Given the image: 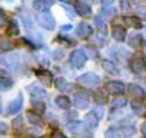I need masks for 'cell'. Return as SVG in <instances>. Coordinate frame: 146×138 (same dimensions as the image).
<instances>
[{
	"label": "cell",
	"mask_w": 146,
	"mask_h": 138,
	"mask_svg": "<svg viewBox=\"0 0 146 138\" xmlns=\"http://www.w3.org/2000/svg\"><path fill=\"white\" fill-rule=\"evenodd\" d=\"M36 20H37V23L43 27V29H46V30H54L55 29V20H54V17L50 14L48 11H40L37 16H36Z\"/></svg>",
	"instance_id": "cell-1"
},
{
	"label": "cell",
	"mask_w": 146,
	"mask_h": 138,
	"mask_svg": "<svg viewBox=\"0 0 146 138\" xmlns=\"http://www.w3.org/2000/svg\"><path fill=\"white\" fill-rule=\"evenodd\" d=\"M21 63V57L19 53H1L0 54V64L6 67H16Z\"/></svg>",
	"instance_id": "cell-2"
},
{
	"label": "cell",
	"mask_w": 146,
	"mask_h": 138,
	"mask_svg": "<svg viewBox=\"0 0 146 138\" xmlns=\"http://www.w3.org/2000/svg\"><path fill=\"white\" fill-rule=\"evenodd\" d=\"M99 81H101V78L95 73H85L77 78V83L82 87H94V86L99 84Z\"/></svg>",
	"instance_id": "cell-3"
},
{
	"label": "cell",
	"mask_w": 146,
	"mask_h": 138,
	"mask_svg": "<svg viewBox=\"0 0 146 138\" xmlns=\"http://www.w3.org/2000/svg\"><path fill=\"white\" fill-rule=\"evenodd\" d=\"M87 60H88V56L85 54L84 50H75V51H72V54L70 57V61L75 68H82L85 66Z\"/></svg>",
	"instance_id": "cell-4"
},
{
	"label": "cell",
	"mask_w": 146,
	"mask_h": 138,
	"mask_svg": "<svg viewBox=\"0 0 146 138\" xmlns=\"http://www.w3.org/2000/svg\"><path fill=\"white\" fill-rule=\"evenodd\" d=\"M67 128H68V131H71L75 135H91L90 133H87V131H91V130L87 127L85 121L84 123H81V121H72L71 124L67 125Z\"/></svg>",
	"instance_id": "cell-5"
},
{
	"label": "cell",
	"mask_w": 146,
	"mask_h": 138,
	"mask_svg": "<svg viewBox=\"0 0 146 138\" xmlns=\"http://www.w3.org/2000/svg\"><path fill=\"white\" fill-rule=\"evenodd\" d=\"M21 108H23V94L19 92V95H17L13 101H10V104L7 105L6 115H13V114L19 113Z\"/></svg>",
	"instance_id": "cell-6"
},
{
	"label": "cell",
	"mask_w": 146,
	"mask_h": 138,
	"mask_svg": "<svg viewBox=\"0 0 146 138\" xmlns=\"http://www.w3.org/2000/svg\"><path fill=\"white\" fill-rule=\"evenodd\" d=\"M74 104L77 108L80 110H85L90 107V97L88 94H82V92H77L75 98H74Z\"/></svg>",
	"instance_id": "cell-7"
},
{
	"label": "cell",
	"mask_w": 146,
	"mask_h": 138,
	"mask_svg": "<svg viewBox=\"0 0 146 138\" xmlns=\"http://www.w3.org/2000/svg\"><path fill=\"white\" fill-rule=\"evenodd\" d=\"M75 33H77V36L81 37V39H88V37L92 34V27H91L88 23L82 21V23H80V24L77 26Z\"/></svg>",
	"instance_id": "cell-8"
},
{
	"label": "cell",
	"mask_w": 146,
	"mask_h": 138,
	"mask_svg": "<svg viewBox=\"0 0 146 138\" xmlns=\"http://www.w3.org/2000/svg\"><path fill=\"white\" fill-rule=\"evenodd\" d=\"M106 88H108V91L111 92V94H115V95H119V94H122V92L125 91V84L122 83V81H109L108 84H106Z\"/></svg>",
	"instance_id": "cell-9"
},
{
	"label": "cell",
	"mask_w": 146,
	"mask_h": 138,
	"mask_svg": "<svg viewBox=\"0 0 146 138\" xmlns=\"http://www.w3.org/2000/svg\"><path fill=\"white\" fill-rule=\"evenodd\" d=\"M36 76L40 78V81L44 84V86H51L52 83V74L50 73L48 70H44V68H40V70H36Z\"/></svg>",
	"instance_id": "cell-10"
},
{
	"label": "cell",
	"mask_w": 146,
	"mask_h": 138,
	"mask_svg": "<svg viewBox=\"0 0 146 138\" xmlns=\"http://www.w3.org/2000/svg\"><path fill=\"white\" fill-rule=\"evenodd\" d=\"M51 6H54V0H34L33 1V9L37 11H48Z\"/></svg>",
	"instance_id": "cell-11"
},
{
	"label": "cell",
	"mask_w": 146,
	"mask_h": 138,
	"mask_svg": "<svg viewBox=\"0 0 146 138\" xmlns=\"http://www.w3.org/2000/svg\"><path fill=\"white\" fill-rule=\"evenodd\" d=\"M129 66H131V70H132L133 73L139 74V73H142V70H143V67H145V61H143V58H142V57L135 56V57L131 60Z\"/></svg>",
	"instance_id": "cell-12"
},
{
	"label": "cell",
	"mask_w": 146,
	"mask_h": 138,
	"mask_svg": "<svg viewBox=\"0 0 146 138\" xmlns=\"http://www.w3.org/2000/svg\"><path fill=\"white\" fill-rule=\"evenodd\" d=\"M99 117H98L97 114L92 111V113H88L87 115H85V118H84V121H85V124H87V127L92 131L94 128H97L98 124H99Z\"/></svg>",
	"instance_id": "cell-13"
},
{
	"label": "cell",
	"mask_w": 146,
	"mask_h": 138,
	"mask_svg": "<svg viewBox=\"0 0 146 138\" xmlns=\"http://www.w3.org/2000/svg\"><path fill=\"white\" fill-rule=\"evenodd\" d=\"M142 40H143V37H142L141 33H132V34L128 36V44L135 50H138L142 46Z\"/></svg>",
	"instance_id": "cell-14"
},
{
	"label": "cell",
	"mask_w": 146,
	"mask_h": 138,
	"mask_svg": "<svg viewBox=\"0 0 146 138\" xmlns=\"http://www.w3.org/2000/svg\"><path fill=\"white\" fill-rule=\"evenodd\" d=\"M128 94L136 100H142L145 97V91L142 90V87H139L136 84H128Z\"/></svg>",
	"instance_id": "cell-15"
},
{
	"label": "cell",
	"mask_w": 146,
	"mask_h": 138,
	"mask_svg": "<svg viewBox=\"0 0 146 138\" xmlns=\"http://www.w3.org/2000/svg\"><path fill=\"white\" fill-rule=\"evenodd\" d=\"M27 91L30 92L33 97H37V98H46L47 97V92L44 88H41L40 86H37V84H31V86H29L27 87Z\"/></svg>",
	"instance_id": "cell-16"
},
{
	"label": "cell",
	"mask_w": 146,
	"mask_h": 138,
	"mask_svg": "<svg viewBox=\"0 0 146 138\" xmlns=\"http://www.w3.org/2000/svg\"><path fill=\"white\" fill-rule=\"evenodd\" d=\"M122 20H123V23H125L128 27L142 29V23H141V20H139L138 17H135V16H125V17H122Z\"/></svg>",
	"instance_id": "cell-17"
},
{
	"label": "cell",
	"mask_w": 146,
	"mask_h": 138,
	"mask_svg": "<svg viewBox=\"0 0 146 138\" xmlns=\"http://www.w3.org/2000/svg\"><path fill=\"white\" fill-rule=\"evenodd\" d=\"M102 68H104L108 74H112V76L119 74V70H118L116 64H115L113 61H111V60H104V61H102Z\"/></svg>",
	"instance_id": "cell-18"
},
{
	"label": "cell",
	"mask_w": 146,
	"mask_h": 138,
	"mask_svg": "<svg viewBox=\"0 0 146 138\" xmlns=\"http://www.w3.org/2000/svg\"><path fill=\"white\" fill-rule=\"evenodd\" d=\"M74 7H75V11H77L80 16H88V14H91V6L87 4V3L77 1Z\"/></svg>",
	"instance_id": "cell-19"
},
{
	"label": "cell",
	"mask_w": 146,
	"mask_h": 138,
	"mask_svg": "<svg viewBox=\"0 0 146 138\" xmlns=\"http://www.w3.org/2000/svg\"><path fill=\"white\" fill-rule=\"evenodd\" d=\"M54 84H55V87H57L60 91L67 92V91H70V90H71V83H68L64 77H58V78L54 81Z\"/></svg>",
	"instance_id": "cell-20"
},
{
	"label": "cell",
	"mask_w": 146,
	"mask_h": 138,
	"mask_svg": "<svg viewBox=\"0 0 146 138\" xmlns=\"http://www.w3.org/2000/svg\"><path fill=\"white\" fill-rule=\"evenodd\" d=\"M112 36L116 42H123L125 37H126V31L122 26H113V30H112Z\"/></svg>",
	"instance_id": "cell-21"
},
{
	"label": "cell",
	"mask_w": 146,
	"mask_h": 138,
	"mask_svg": "<svg viewBox=\"0 0 146 138\" xmlns=\"http://www.w3.org/2000/svg\"><path fill=\"white\" fill-rule=\"evenodd\" d=\"M55 104H57L61 110H68L70 105H71V101H70V98L65 97V95H58V97L55 98Z\"/></svg>",
	"instance_id": "cell-22"
},
{
	"label": "cell",
	"mask_w": 146,
	"mask_h": 138,
	"mask_svg": "<svg viewBox=\"0 0 146 138\" xmlns=\"http://www.w3.org/2000/svg\"><path fill=\"white\" fill-rule=\"evenodd\" d=\"M131 107H132V111H133V113H135L136 115H139V117L145 115L146 108H145V105H143V104H142L141 101H132Z\"/></svg>",
	"instance_id": "cell-23"
},
{
	"label": "cell",
	"mask_w": 146,
	"mask_h": 138,
	"mask_svg": "<svg viewBox=\"0 0 146 138\" xmlns=\"http://www.w3.org/2000/svg\"><path fill=\"white\" fill-rule=\"evenodd\" d=\"M95 24H97L98 30H99V33L102 34V36H105L106 37V34H108V29H106V24H105V20L101 17V16H98L95 17Z\"/></svg>",
	"instance_id": "cell-24"
},
{
	"label": "cell",
	"mask_w": 146,
	"mask_h": 138,
	"mask_svg": "<svg viewBox=\"0 0 146 138\" xmlns=\"http://www.w3.org/2000/svg\"><path fill=\"white\" fill-rule=\"evenodd\" d=\"M7 33H9L10 36H19V33H20V27H19V23H17L16 20H10V21H9Z\"/></svg>",
	"instance_id": "cell-25"
},
{
	"label": "cell",
	"mask_w": 146,
	"mask_h": 138,
	"mask_svg": "<svg viewBox=\"0 0 146 138\" xmlns=\"http://www.w3.org/2000/svg\"><path fill=\"white\" fill-rule=\"evenodd\" d=\"M26 117H27V120L33 124V125H41V118H40V115H38V113H33V111H29L27 114H26Z\"/></svg>",
	"instance_id": "cell-26"
},
{
	"label": "cell",
	"mask_w": 146,
	"mask_h": 138,
	"mask_svg": "<svg viewBox=\"0 0 146 138\" xmlns=\"http://www.w3.org/2000/svg\"><path fill=\"white\" fill-rule=\"evenodd\" d=\"M99 16L104 20H112L116 16V10H109V7H104V10L99 11Z\"/></svg>",
	"instance_id": "cell-27"
},
{
	"label": "cell",
	"mask_w": 146,
	"mask_h": 138,
	"mask_svg": "<svg viewBox=\"0 0 146 138\" xmlns=\"http://www.w3.org/2000/svg\"><path fill=\"white\" fill-rule=\"evenodd\" d=\"M13 86V81L9 78V77H3L0 76V90L1 91H9Z\"/></svg>",
	"instance_id": "cell-28"
},
{
	"label": "cell",
	"mask_w": 146,
	"mask_h": 138,
	"mask_svg": "<svg viewBox=\"0 0 146 138\" xmlns=\"http://www.w3.org/2000/svg\"><path fill=\"white\" fill-rule=\"evenodd\" d=\"M11 42L6 37V36H0V50L1 51H9V50H11Z\"/></svg>",
	"instance_id": "cell-29"
},
{
	"label": "cell",
	"mask_w": 146,
	"mask_h": 138,
	"mask_svg": "<svg viewBox=\"0 0 146 138\" xmlns=\"http://www.w3.org/2000/svg\"><path fill=\"white\" fill-rule=\"evenodd\" d=\"M33 108H34V111L36 113H38V114H43L44 111H46V104L43 102V101H40V98H37V100H33Z\"/></svg>",
	"instance_id": "cell-30"
},
{
	"label": "cell",
	"mask_w": 146,
	"mask_h": 138,
	"mask_svg": "<svg viewBox=\"0 0 146 138\" xmlns=\"http://www.w3.org/2000/svg\"><path fill=\"white\" fill-rule=\"evenodd\" d=\"M94 98H95V101L101 102V104L106 102V92H105V90H104V88L97 90V91L94 92Z\"/></svg>",
	"instance_id": "cell-31"
},
{
	"label": "cell",
	"mask_w": 146,
	"mask_h": 138,
	"mask_svg": "<svg viewBox=\"0 0 146 138\" xmlns=\"http://www.w3.org/2000/svg\"><path fill=\"white\" fill-rule=\"evenodd\" d=\"M126 98L125 97H116L113 101H112V107L113 108H123L126 105Z\"/></svg>",
	"instance_id": "cell-32"
},
{
	"label": "cell",
	"mask_w": 146,
	"mask_h": 138,
	"mask_svg": "<svg viewBox=\"0 0 146 138\" xmlns=\"http://www.w3.org/2000/svg\"><path fill=\"white\" fill-rule=\"evenodd\" d=\"M23 124H24V120H23V117H20V115L13 120V128H14V130H21V128H23Z\"/></svg>",
	"instance_id": "cell-33"
},
{
	"label": "cell",
	"mask_w": 146,
	"mask_h": 138,
	"mask_svg": "<svg viewBox=\"0 0 146 138\" xmlns=\"http://www.w3.org/2000/svg\"><path fill=\"white\" fill-rule=\"evenodd\" d=\"M58 42H62V43H65L67 46H75L77 44V42L74 40V39H70V37H62V36H58V39H57Z\"/></svg>",
	"instance_id": "cell-34"
},
{
	"label": "cell",
	"mask_w": 146,
	"mask_h": 138,
	"mask_svg": "<svg viewBox=\"0 0 146 138\" xmlns=\"http://www.w3.org/2000/svg\"><path fill=\"white\" fill-rule=\"evenodd\" d=\"M77 117H78V113H77V111H70V113H67V114L64 115L65 121H71V120H75Z\"/></svg>",
	"instance_id": "cell-35"
},
{
	"label": "cell",
	"mask_w": 146,
	"mask_h": 138,
	"mask_svg": "<svg viewBox=\"0 0 146 138\" xmlns=\"http://www.w3.org/2000/svg\"><path fill=\"white\" fill-rule=\"evenodd\" d=\"M9 131V125L3 121H0V135H6Z\"/></svg>",
	"instance_id": "cell-36"
},
{
	"label": "cell",
	"mask_w": 146,
	"mask_h": 138,
	"mask_svg": "<svg viewBox=\"0 0 146 138\" xmlns=\"http://www.w3.org/2000/svg\"><path fill=\"white\" fill-rule=\"evenodd\" d=\"M52 57H54L55 60H61V58L64 57V51H62V50H54Z\"/></svg>",
	"instance_id": "cell-37"
},
{
	"label": "cell",
	"mask_w": 146,
	"mask_h": 138,
	"mask_svg": "<svg viewBox=\"0 0 146 138\" xmlns=\"http://www.w3.org/2000/svg\"><path fill=\"white\" fill-rule=\"evenodd\" d=\"M37 60L40 61V64H41L43 67H47V66L50 64V63H48V60H47V58H46L44 56H37Z\"/></svg>",
	"instance_id": "cell-38"
},
{
	"label": "cell",
	"mask_w": 146,
	"mask_h": 138,
	"mask_svg": "<svg viewBox=\"0 0 146 138\" xmlns=\"http://www.w3.org/2000/svg\"><path fill=\"white\" fill-rule=\"evenodd\" d=\"M115 0H101V6L102 7H111L113 4Z\"/></svg>",
	"instance_id": "cell-39"
},
{
	"label": "cell",
	"mask_w": 146,
	"mask_h": 138,
	"mask_svg": "<svg viewBox=\"0 0 146 138\" xmlns=\"http://www.w3.org/2000/svg\"><path fill=\"white\" fill-rule=\"evenodd\" d=\"M4 23H6V13L3 10H0V29L4 26Z\"/></svg>",
	"instance_id": "cell-40"
},
{
	"label": "cell",
	"mask_w": 146,
	"mask_h": 138,
	"mask_svg": "<svg viewBox=\"0 0 146 138\" xmlns=\"http://www.w3.org/2000/svg\"><path fill=\"white\" fill-rule=\"evenodd\" d=\"M29 134H31V135H41V128H31V130H29Z\"/></svg>",
	"instance_id": "cell-41"
},
{
	"label": "cell",
	"mask_w": 146,
	"mask_h": 138,
	"mask_svg": "<svg viewBox=\"0 0 146 138\" xmlns=\"http://www.w3.org/2000/svg\"><path fill=\"white\" fill-rule=\"evenodd\" d=\"M94 113L97 114L99 118H102V115H104V108H102V107H97V108H94Z\"/></svg>",
	"instance_id": "cell-42"
},
{
	"label": "cell",
	"mask_w": 146,
	"mask_h": 138,
	"mask_svg": "<svg viewBox=\"0 0 146 138\" xmlns=\"http://www.w3.org/2000/svg\"><path fill=\"white\" fill-rule=\"evenodd\" d=\"M121 6H122V10H128V9L131 7L128 0H122V1H121Z\"/></svg>",
	"instance_id": "cell-43"
},
{
	"label": "cell",
	"mask_w": 146,
	"mask_h": 138,
	"mask_svg": "<svg viewBox=\"0 0 146 138\" xmlns=\"http://www.w3.org/2000/svg\"><path fill=\"white\" fill-rule=\"evenodd\" d=\"M52 137H54V138H65V135H64L62 133H58V131H55V133H52Z\"/></svg>",
	"instance_id": "cell-44"
},
{
	"label": "cell",
	"mask_w": 146,
	"mask_h": 138,
	"mask_svg": "<svg viewBox=\"0 0 146 138\" xmlns=\"http://www.w3.org/2000/svg\"><path fill=\"white\" fill-rule=\"evenodd\" d=\"M71 29H72V27H71L70 24H64V26H61V30H62V31H70Z\"/></svg>",
	"instance_id": "cell-45"
},
{
	"label": "cell",
	"mask_w": 146,
	"mask_h": 138,
	"mask_svg": "<svg viewBox=\"0 0 146 138\" xmlns=\"http://www.w3.org/2000/svg\"><path fill=\"white\" fill-rule=\"evenodd\" d=\"M141 130H142V134H143V137H146V121L143 123V124H142Z\"/></svg>",
	"instance_id": "cell-46"
},
{
	"label": "cell",
	"mask_w": 146,
	"mask_h": 138,
	"mask_svg": "<svg viewBox=\"0 0 146 138\" xmlns=\"http://www.w3.org/2000/svg\"><path fill=\"white\" fill-rule=\"evenodd\" d=\"M0 76H3V77H7V76H9V73H7L6 70H0Z\"/></svg>",
	"instance_id": "cell-47"
},
{
	"label": "cell",
	"mask_w": 146,
	"mask_h": 138,
	"mask_svg": "<svg viewBox=\"0 0 146 138\" xmlns=\"http://www.w3.org/2000/svg\"><path fill=\"white\" fill-rule=\"evenodd\" d=\"M60 1H62V3H70L71 0H60Z\"/></svg>",
	"instance_id": "cell-48"
},
{
	"label": "cell",
	"mask_w": 146,
	"mask_h": 138,
	"mask_svg": "<svg viewBox=\"0 0 146 138\" xmlns=\"http://www.w3.org/2000/svg\"><path fill=\"white\" fill-rule=\"evenodd\" d=\"M143 51H145V54H146V42H145V44H143Z\"/></svg>",
	"instance_id": "cell-49"
},
{
	"label": "cell",
	"mask_w": 146,
	"mask_h": 138,
	"mask_svg": "<svg viewBox=\"0 0 146 138\" xmlns=\"http://www.w3.org/2000/svg\"><path fill=\"white\" fill-rule=\"evenodd\" d=\"M0 113H1V98H0Z\"/></svg>",
	"instance_id": "cell-50"
},
{
	"label": "cell",
	"mask_w": 146,
	"mask_h": 138,
	"mask_svg": "<svg viewBox=\"0 0 146 138\" xmlns=\"http://www.w3.org/2000/svg\"><path fill=\"white\" fill-rule=\"evenodd\" d=\"M7 1H13V0H7Z\"/></svg>",
	"instance_id": "cell-51"
}]
</instances>
